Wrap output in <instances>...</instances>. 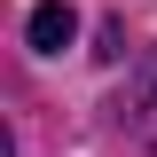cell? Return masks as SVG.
I'll return each instance as SVG.
<instances>
[{
	"label": "cell",
	"mask_w": 157,
	"mask_h": 157,
	"mask_svg": "<svg viewBox=\"0 0 157 157\" xmlns=\"http://www.w3.org/2000/svg\"><path fill=\"white\" fill-rule=\"evenodd\" d=\"M24 39H32L39 55H63V47L78 39V16L63 8V0H39V8H32V24H24Z\"/></svg>",
	"instance_id": "1"
},
{
	"label": "cell",
	"mask_w": 157,
	"mask_h": 157,
	"mask_svg": "<svg viewBox=\"0 0 157 157\" xmlns=\"http://www.w3.org/2000/svg\"><path fill=\"white\" fill-rule=\"evenodd\" d=\"M134 141H141V149H157V110H141V118H134Z\"/></svg>",
	"instance_id": "2"
}]
</instances>
